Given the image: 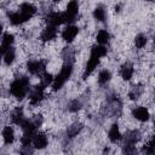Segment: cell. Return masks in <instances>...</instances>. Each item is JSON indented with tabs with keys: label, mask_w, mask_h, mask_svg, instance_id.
I'll list each match as a JSON object with an SVG mask.
<instances>
[{
	"label": "cell",
	"mask_w": 155,
	"mask_h": 155,
	"mask_svg": "<svg viewBox=\"0 0 155 155\" xmlns=\"http://www.w3.org/2000/svg\"><path fill=\"white\" fill-rule=\"evenodd\" d=\"M10 91H11L12 96H15L17 99H23L29 91V79L25 76L17 78L11 84Z\"/></svg>",
	"instance_id": "1"
},
{
	"label": "cell",
	"mask_w": 155,
	"mask_h": 155,
	"mask_svg": "<svg viewBox=\"0 0 155 155\" xmlns=\"http://www.w3.org/2000/svg\"><path fill=\"white\" fill-rule=\"evenodd\" d=\"M71 71H73V64H71L70 61H68V62L64 63V65H63V68L61 69L59 74H58V75L53 79V81H52V88H53V91L59 90V88L64 85V82L70 78Z\"/></svg>",
	"instance_id": "2"
},
{
	"label": "cell",
	"mask_w": 155,
	"mask_h": 155,
	"mask_svg": "<svg viewBox=\"0 0 155 155\" xmlns=\"http://www.w3.org/2000/svg\"><path fill=\"white\" fill-rule=\"evenodd\" d=\"M78 12H79V4L76 0H71L67 6V11L63 13L64 22H68V23L74 22L78 16Z\"/></svg>",
	"instance_id": "3"
},
{
	"label": "cell",
	"mask_w": 155,
	"mask_h": 155,
	"mask_svg": "<svg viewBox=\"0 0 155 155\" xmlns=\"http://www.w3.org/2000/svg\"><path fill=\"white\" fill-rule=\"evenodd\" d=\"M44 88H45V86H42V85H36V86H34L31 88L30 96H29V99H30L31 104H38L42 99V97H44Z\"/></svg>",
	"instance_id": "4"
},
{
	"label": "cell",
	"mask_w": 155,
	"mask_h": 155,
	"mask_svg": "<svg viewBox=\"0 0 155 155\" xmlns=\"http://www.w3.org/2000/svg\"><path fill=\"white\" fill-rule=\"evenodd\" d=\"M18 12L21 13V16L23 17V19H24V22H25V21H28L29 18H31V17L34 16V13L36 12V8H35V6H33L31 4L24 2V4L21 5Z\"/></svg>",
	"instance_id": "5"
},
{
	"label": "cell",
	"mask_w": 155,
	"mask_h": 155,
	"mask_svg": "<svg viewBox=\"0 0 155 155\" xmlns=\"http://www.w3.org/2000/svg\"><path fill=\"white\" fill-rule=\"evenodd\" d=\"M46 22H47V25H52L57 28L58 25L64 23V16L63 13H59V12H51L46 17Z\"/></svg>",
	"instance_id": "6"
},
{
	"label": "cell",
	"mask_w": 155,
	"mask_h": 155,
	"mask_svg": "<svg viewBox=\"0 0 155 155\" xmlns=\"http://www.w3.org/2000/svg\"><path fill=\"white\" fill-rule=\"evenodd\" d=\"M99 58H101V57H98L97 54L91 53V57H90V59H88V62H87V64H86V69H85V73H84V79H86V78L96 69V67H97L98 63H99Z\"/></svg>",
	"instance_id": "7"
},
{
	"label": "cell",
	"mask_w": 155,
	"mask_h": 155,
	"mask_svg": "<svg viewBox=\"0 0 155 155\" xmlns=\"http://www.w3.org/2000/svg\"><path fill=\"white\" fill-rule=\"evenodd\" d=\"M27 69L31 74H41L45 70V62H42V61H30L27 64Z\"/></svg>",
	"instance_id": "8"
},
{
	"label": "cell",
	"mask_w": 155,
	"mask_h": 155,
	"mask_svg": "<svg viewBox=\"0 0 155 155\" xmlns=\"http://www.w3.org/2000/svg\"><path fill=\"white\" fill-rule=\"evenodd\" d=\"M78 33H79V28H78V27H75V25H68V27L62 31V38H63L65 41L71 42V41L75 39V36L78 35Z\"/></svg>",
	"instance_id": "9"
},
{
	"label": "cell",
	"mask_w": 155,
	"mask_h": 155,
	"mask_svg": "<svg viewBox=\"0 0 155 155\" xmlns=\"http://www.w3.org/2000/svg\"><path fill=\"white\" fill-rule=\"evenodd\" d=\"M35 149H44L47 145V137L45 133H35L33 142Z\"/></svg>",
	"instance_id": "10"
},
{
	"label": "cell",
	"mask_w": 155,
	"mask_h": 155,
	"mask_svg": "<svg viewBox=\"0 0 155 155\" xmlns=\"http://www.w3.org/2000/svg\"><path fill=\"white\" fill-rule=\"evenodd\" d=\"M57 36V29L56 27H52V25H47L44 31L41 33V40L42 41H50L52 39H54Z\"/></svg>",
	"instance_id": "11"
},
{
	"label": "cell",
	"mask_w": 155,
	"mask_h": 155,
	"mask_svg": "<svg viewBox=\"0 0 155 155\" xmlns=\"http://www.w3.org/2000/svg\"><path fill=\"white\" fill-rule=\"evenodd\" d=\"M132 114L139 121H147L149 119V111L144 107H137V108H134L133 111H132Z\"/></svg>",
	"instance_id": "12"
},
{
	"label": "cell",
	"mask_w": 155,
	"mask_h": 155,
	"mask_svg": "<svg viewBox=\"0 0 155 155\" xmlns=\"http://www.w3.org/2000/svg\"><path fill=\"white\" fill-rule=\"evenodd\" d=\"M139 140V132L138 131H130L125 136V145H134Z\"/></svg>",
	"instance_id": "13"
},
{
	"label": "cell",
	"mask_w": 155,
	"mask_h": 155,
	"mask_svg": "<svg viewBox=\"0 0 155 155\" xmlns=\"http://www.w3.org/2000/svg\"><path fill=\"white\" fill-rule=\"evenodd\" d=\"M120 74L124 80H130L133 75V65L131 63H125L120 69Z\"/></svg>",
	"instance_id": "14"
},
{
	"label": "cell",
	"mask_w": 155,
	"mask_h": 155,
	"mask_svg": "<svg viewBox=\"0 0 155 155\" xmlns=\"http://www.w3.org/2000/svg\"><path fill=\"white\" fill-rule=\"evenodd\" d=\"M2 138H4L5 144H11L13 142V139H15V132H13V128L11 126H6L2 130Z\"/></svg>",
	"instance_id": "15"
},
{
	"label": "cell",
	"mask_w": 155,
	"mask_h": 155,
	"mask_svg": "<svg viewBox=\"0 0 155 155\" xmlns=\"http://www.w3.org/2000/svg\"><path fill=\"white\" fill-rule=\"evenodd\" d=\"M13 44V35L12 34H5L2 40H1V45H0V48L2 51V53H5L6 50H8L11 47V45Z\"/></svg>",
	"instance_id": "16"
},
{
	"label": "cell",
	"mask_w": 155,
	"mask_h": 155,
	"mask_svg": "<svg viewBox=\"0 0 155 155\" xmlns=\"http://www.w3.org/2000/svg\"><path fill=\"white\" fill-rule=\"evenodd\" d=\"M108 137L111 142H117L121 139V133H120V130H119V126L116 124H114L110 130H109V133H108Z\"/></svg>",
	"instance_id": "17"
},
{
	"label": "cell",
	"mask_w": 155,
	"mask_h": 155,
	"mask_svg": "<svg viewBox=\"0 0 155 155\" xmlns=\"http://www.w3.org/2000/svg\"><path fill=\"white\" fill-rule=\"evenodd\" d=\"M11 120L13 124L16 125H21V122L24 120V116H23V110L21 108H17L13 113H12V116H11Z\"/></svg>",
	"instance_id": "18"
},
{
	"label": "cell",
	"mask_w": 155,
	"mask_h": 155,
	"mask_svg": "<svg viewBox=\"0 0 155 155\" xmlns=\"http://www.w3.org/2000/svg\"><path fill=\"white\" fill-rule=\"evenodd\" d=\"M93 17H94L97 21L103 22V21L105 19V10H104V7H103V6H97V7L94 8V11H93Z\"/></svg>",
	"instance_id": "19"
},
{
	"label": "cell",
	"mask_w": 155,
	"mask_h": 155,
	"mask_svg": "<svg viewBox=\"0 0 155 155\" xmlns=\"http://www.w3.org/2000/svg\"><path fill=\"white\" fill-rule=\"evenodd\" d=\"M109 38H110V35L107 30H99L97 34V42L99 45H104L109 41Z\"/></svg>",
	"instance_id": "20"
},
{
	"label": "cell",
	"mask_w": 155,
	"mask_h": 155,
	"mask_svg": "<svg viewBox=\"0 0 155 155\" xmlns=\"http://www.w3.org/2000/svg\"><path fill=\"white\" fill-rule=\"evenodd\" d=\"M4 61H5V63L7 65H10V64L13 63V61H15V50L12 47H10L8 50L5 51V53H4Z\"/></svg>",
	"instance_id": "21"
},
{
	"label": "cell",
	"mask_w": 155,
	"mask_h": 155,
	"mask_svg": "<svg viewBox=\"0 0 155 155\" xmlns=\"http://www.w3.org/2000/svg\"><path fill=\"white\" fill-rule=\"evenodd\" d=\"M10 22H11L13 25H18V24L23 23L24 19H23V17L21 16L19 12H13V13L10 15Z\"/></svg>",
	"instance_id": "22"
},
{
	"label": "cell",
	"mask_w": 155,
	"mask_h": 155,
	"mask_svg": "<svg viewBox=\"0 0 155 155\" xmlns=\"http://www.w3.org/2000/svg\"><path fill=\"white\" fill-rule=\"evenodd\" d=\"M81 128H82V125H81V124H74L73 126L69 127V130H68V136H69V137H75V136L81 131Z\"/></svg>",
	"instance_id": "23"
},
{
	"label": "cell",
	"mask_w": 155,
	"mask_h": 155,
	"mask_svg": "<svg viewBox=\"0 0 155 155\" xmlns=\"http://www.w3.org/2000/svg\"><path fill=\"white\" fill-rule=\"evenodd\" d=\"M109 80H110V73L108 70H102L98 75V82L103 85V84H107Z\"/></svg>",
	"instance_id": "24"
},
{
	"label": "cell",
	"mask_w": 155,
	"mask_h": 155,
	"mask_svg": "<svg viewBox=\"0 0 155 155\" xmlns=\"http://www.w3.org/2000/svg\"><path fill=\"white\" fill-rule=\"evenodd\" d=\"M134 44H136V47L142 48V47H143V46H145V44H147V36H145V35H143V34L137 35V36H136V39H134Z\"/></svg>",
	"instance_id": "25"
},
{
	"label": "cell",
	"mask_w": 155,
	"mask_h": 155,
	"mask_svg": "<svg viewBox=\"0 0 155 155\" xmlns=\"http://www.w3.org/2000/svg\"><path fill=\"white\" fill-rule=\"evenodd\" d=\"M142 87L140 86H133V88L131 90V92H130V98L131 99H137L140 94H142Z\"/></svg>",
	"instance_id": "26"
},
{
	"label": "cell",
	"mask_w": 155,
	"mask_h": 155,
	"mask_svg": "<svg viewBox=\"0 0 155 155\" xmlns=\"http://www.w3.org/2000/svg\"><path fill=\"white\" fill-rule=\"evenodd\" d=\"M41 85L42 86H47L48 84H52V81H53V78H52V75L50 74V73H45L44 74V76L41 78Z\"/></svg>",
	"instance_id": "27"
},
{
	"label": "cell",
	"mask_w": 155,
	"mask_h": 155,
	"mask_svg": "<svg viewBox=\"0 0 155 155\" xmlns=\"http://www.w3.org/2000/svg\"><path fill=\"white\" fill-rule=\"evenodd\" d=\"M80 108H81V104H80V102H79L78 99H75V101H73V102L70 103L69 110H70V111H78Z\"/></svg>",
	"instance_id": "28"
},
{
	"label": "cell",
	"mask_w": 155,
	"mask_h": 155,
	"mask_svg": "<svg viewBox=\"0 0 155 155\" xmlns=\"http://www.w3.org/2000/svg\"><path fill=\"white\" fill-rule=\"evenodd\" d=\"M144 151L148 153V154H151V153L154 151V142H153V139L144 147Z\"/></svg>",
	"instance_id": "29"
},
{
	"label": "cell",
	"mask_w": 155,
	"mask_h": 155,
	"mask_svg": "<svg viewBox=\"0 0 155 155\" xmlns=\"http://www.w3.org/2000/svg\"><path fill=\"white\" fill-rule=\"evenodd\" d=\"M4 53H2V51H1V48H0V58H1V56H2Z\"/></svg>",
	"instance_id": "30"
},
{
	"label": "cell",
	"mask_w": 155,
	"mask_h": 155,
	"mask_svg": "<svg viewBox=\"0 0 155 155\" xmlns=\"http://www.w3.org/2000/svg\"><path fill=\"white\" fill-rule=\"evenodd\" d=\"M1 31H2V25L0 24V34H1Z\"/></svg>",
	"instance_id": "31"
},
{
	"label": "cell",
	"mask_w": 155,
	"mask_h": 155,
	"mask_svg": "<svg viewBox=\"0 0 155 155\" xmlns=\"http://www.w3.org/2000/svg\"><path fill=\"white\" fill-rule=\"evenodd\" d=\"M52 1H54V2H57V1H59V0H52Z\"/></svg>",
	"instance_id": "32"
},
{
	"label": "cell",
	"mask_w": 155,
	"mask_h": 155,
	"mask_svg": "<svg viewBox=\"0 0 155 155\" xmlns=\"http://www.w3.org/2000/svg\"><path fill=\"white\" fill-rule=\"evenodd\" d=\"M148 1H153V0H148Z\"/></svg>",
	"instance_id": "33"
}]
</instances>
